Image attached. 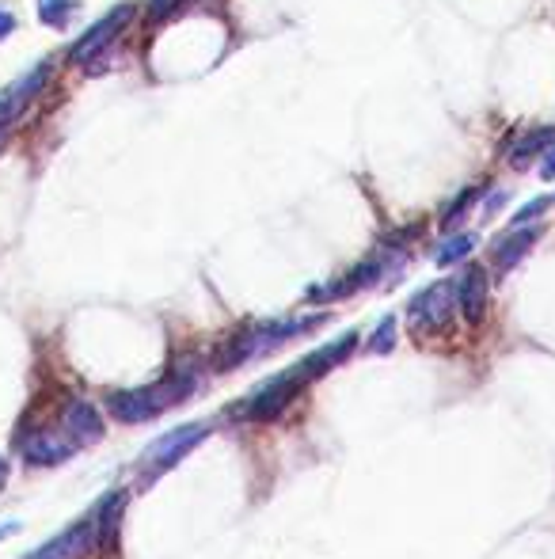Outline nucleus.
I'll return each mask as SVG.
<instances>
[{"label":"nucleus","instance_id":"a211bd4d","mask_svg":"<svg viewBox=\"0 0 555 559\" xmlns=\"http://www.w3.org/2000/svg\"><path fill=\"white\" fill-rule=\"evenodd\" d=\"M476 198H479V187H468V191L460 194L457 202H453V206L445 210V217H441V225H445V229H453V225H457L460 217H464V210H468V206H472Z\"/></svg>","mask_w":555,"mask_h":559},{"label":"nucleus","instance_id":"b1692460","mask_svg":"<svg viewBox=\"0 0 555 559\" xmlns=\"http://www.w3.org/2000/svg\"><path fill=\"white\" fill-rule=\"evenodd\" d=\"M4 480H8V464H4V457H0V487H4Z\"/></svg>","mask_w":555,"mask_h":559},{"label":"nucleus","instance_id":"1a4fd4ad","mask_svg":"<svg viewBox=\"0 0 555 559\" xmlns=\"http://www.w3.org/2000/svg\"><path fill=\"white\" fill-rule=\"evenodd\" d=\"M61 426H65V434L77 445H92L103 438V419H99L96 407L88 404V400H69L65 415H61Z\"/></svg>","mask_w":555,"mask_h":559},{"label":"nucleus","instance_id":"5701e85b","mask_svg":"<svg viewBox=\"0 0 555 559\" xmlns=\"http://www.w3.org/2000/svg\"><path fill=\"white\" fill-rule=\"evenodd\" d=\"M16 529H20V525H16V521H8V525H0V540H4V537H12V533H16Z\"/></svg>","mask_w":555,"mask_h":559},{"label":"nucleus","instance_id":"dca6fc26","mask_svg":"<svg viewBox=\"0 0 555 559\" xmlns=\"http://www.w3.org/2000/svg\"><path fill=\"white\" fill-rule=\"evenodd\" d=\"M77 16V0H39V20L46 27H69V20Z\"/></svg>","mask_w":555,"mask_h":559},{"label":"nucleus","instance_id":"aec40b11","mask_svg":"<svg viewBox=\"0 0 555 559\" xmlns=\"http://www.w3.org/2000/svg\"><path fill=\"white\" fill-rule=\"evenodd\" d=\"M175 8H179V0H149V12H153V20H164V16H172Z\"/></svg>","mask_w":555,"mask_h":559},{"label":"nucleus","instance_id":"4be33fe9","mask_svg":"<svg viewBox=\"0 0 555 559\" xmlns=\"http://www.w3.org/2000/svg\"><path fill=\"white\" fill-rule=\"evenodd\" d=\"M540 175H544V179H555V149L548 153V160L540 164Z\"/></svg>","mask_w":555,"mask_h":559},{"label":"nucleus","instance_id":"423d86ee","mask_svg":"<svg viewBox=\"0 0 555 559\" xmlns=\"http://www.w3.org/2000/svg\"><path fill=\"white\" fill-rule=\"evenodd\" d=\"M80 445L65 434L61 438L58 430H31L27 438L20 442V453L27 464H35V468H50V464H61L69 461L73 453H77Z\"/></svg>","mask_w":555,"mask_h":559},{"label":"nucleus","instance_id":"0eeeda50","mask_svg":"<svg viewBox=\"0 0 555 559\" xmlns=\"http://www.w3.org/2000/svg\"><path fill=\"white\" fill-rule=\"evenodd\" d=\"M99 544L96 537V518H84L77 521L73 529H65L61 537H54L50 544H42V548H35L27 559H84L92 548Z\"/></svg>","mask_w":555,"mask_h":559},{"label":"nucleus","instance_id":"7ed1b4c3","mask_svg":"<svg viewBox=\"0 0 555 559\" xmlns=\"http://www.w3.org/2000/svg\"><path fill=\"white\" fill-rule=\"evenodd\" d=\"M50 77V61H39L31 73H23L4 96H0V145H4V137L12 134V126H16V118L27 111V103L39 96L42 84Z\"/></svg>","mask_w":555,"mask_h":559},{"label":"nucleus","instance_id":"f03ea898","mask_svg":"<svg viewBox=\"0 0 555 559\" xmlns=\"http://www.w3.org/2000/svg\"><path fill=\"white\" fill-rule=\"evenodd\" d=\"M134 12H137L134 4H118V8H111V12H107L99 23H92L88 35L69 50V61H73V65H88L92 58H99V54H103V50L126 31V23L134 20Z\"/></svg>","mask_w":555,"mask_h":559},{"label":"nucleus","instance_id":"412c9836","mask_svg":"<svg viewBox=\"0 0 555 559\" xmlns=\"http://www.w3.org/2000/svg\"><path fill=\"white\" fill-rule=\"evenodd\" d=\"M12 27H16L12 12H4V8H0V39H8V35H12Z\"/></svg>","mask_w":555,"mask_h":559},{"label":"nucleus","instance_id":"4468645a","mask_svg":"<svg viewBox=\"0 0 555 559\" xmlns=\"http://www.w3.org/2000/svg\"><path fill=\"white\" fill-rule=\"evenodd\" d=\"M555 141V126H540V130H533V134H525L521 141L514 145V153H510V164L514 168H525L533 156L548 153V145Z\"/></svg>","mask_w":555,"mask_h":559},{"label":"nucleus","instance_id":"f3484780","mask_svg":"<svg viewBox=\"0 0 555 559\" xmlns=\"http://www.w3.org/2000/svg\"><path fill=\"white\" fill-rule=\"evenodd\" d=\"M392 347H396V320L384 316L377 331L369 335V354H392Z\"/></svg>","mask_w":555,"mask_h":559},{"label":"nucleus","instance_id":"2eb2a0df","mask_svg":"<svg viewBox=\"0 0 555 559\" xmlns=\"http://www.w3.org/2000/svg\"><path fill=\"white\" fill-rule=\"evenodd\" d=\"M472 248H476V236H472V232H460V236H453V240L441 244L438 255H434V263H438V267H453V263H460V259H468Z\"/></svg>","mask_w":555,"mask_h":559},{"label":"nucleus","instance_id":"f8f14e48","mask_svg":"<svg viewBox=\"0 0 555 559\" xmlns=\"http://www.w3.org/2000/svg\"><path fill=\"white\" fill-rule=\"evenodd\" d=\"M122 510H126V491H115V495H107V499L99 502L96 537H99V548H103V552H111V548H115L118 525H122Z\"/></svg>","mask_w":555,"mask_h":559},{"label":"nucleus","instance_id":"6e6552de","mask_svg":"<svg viewBox=\"0 0 555 559\" xmlns=\"http://www.w3.org/2000/svg\"><path fill=\"white\" fill-rule=\"evenodd\" d=\"M210 430L202 423H187L179 426V430H172V434H164V438H156L153 445H149V453H145V461L160 464V468H172V464H179V457H187L194 445L202 442Z\"/></svg>","mask_w":555,"mask_h":559},{"label":"nucleus","instance_id":"39448f33","mask_svg":"<svg viewBox=\"0 0 555 559\" xmlns=\"http://www.w3.org/2000/svg\"><path fill=\"white\" fill-rule=\"evenodd\" d=\"M453 301H457V290L449 282H438V286H426V290L411 301V324L419 331H441L449 320H453Z\"/></svg>","mask_w":555,"mask_h":559},{"label":"nucleus","instance_id":"9b49d317","mask_svg":"<svg viewBox=\"0 0 555 559\" xmlns=\"http://www.w3.org/2000/svg\"><path fill=\"white\" fill-rule=\"evenodd\" d=\"M354 347H358V335H354V331H346L343 339H335L331 347H320L316 354H308L297 369H301V377H305V381H316V377H324L327 369H335L339 362H346V354H350Z\"/></svg>","mask_w":555,"mask_h":559},{"label":"nucleus","instance_id":"9d476101","mask_svg":"<svg viewBox=\"0 0 555 559\" xmlns=\"http://www.w3.org/2000/svg\"><path fill=\"white\" fill-rule=\"evenodd\" d=\"M457 305L468 324H479L487 312V274L483 267H468L457 282Z\"/></svg>","mask_w":555,"mask_h":559},{"label":"nucleus","instance_id":"ddd939ff","mask_svg":"<svg viewBox=\"0 0 555 559\" xmlns=\"http://www.w3.org/2000/svg\"><path fill=\"white\" fill-rule=\"evenodd\" d=\"M536 236H540V229H517V232H510V236H502V240L495 244L498 274H506L514 263H521V259L529 255V248L536 244Z\"/></svg>","mask_w":555,"mask_h":559},{"label":"nucleus","instance_id":"f257e3e1","mask_svg":"<svg viewBox=\"0 0 555 559\" xmlns=\"http://www.w3.org/2000/svg\"><path fill=\"white\" fill-rule=\"evenodd\" d=\"M194 392L191 373H172L164 381H156L149 388H134V392H115L111 396V411H115L122 423H149L160 411L183 404Z\"/></svg>","mask_w":555,"mask_h":559},{"label":"nucleus","instance_id":"20e7f679","mask_svg":"<svg viewBox=\"0 0 555 559\" xmlns=\"http://www.w3.org/2000/svg\"><path fill=\"white\" fill-rule=\"evenodd\" d=\"M305 388V377H301V369H289L282 377H274L263 392H255L244 407V419H278L289 404H293V396Z\"/></svg>","mask_w":555,"mask_h":559},{"label":"nucleus","instance_id":"6ab92c4d","mask_svg":"<svg viewBox=\"0 0 555 559\" xmlns=\"http://www.w3.org/2000/svg\"><path fill=\"white\" fill-rule=\"evenodd\" d=\"M548 210V198H536V202H529V206H525V210L517 213L514 217V225H529V221H533V217H540V213Z\"/></svg>","mask_w":555,"mask_h":559}]
</instances>
